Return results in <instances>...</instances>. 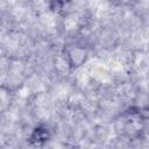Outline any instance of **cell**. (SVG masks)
I'll return each mask as SVG.
<instances>
[{
	"label": "cell",
	"instance_id": "obj_1",
	"mask_svg": "<svg viewBox=\"0 0 149 149\" xmlns=\"http://www.w3.org/2000/svg\"><path fill=\"white\" fill-rule=\"evenodd\" d=\"M65 55H66V59H68L69 65L72 69H77L86 62L88 52H87L86 48H84V47L72 45V47H69L66 49Z\"/></svg>",
	"mask_w": 149,
	"mask_h": 149
},
{
	"label": "cell",
	"instance_id": "obj_2",
	"mask_svg": "<svg viewBox=\"0 0 149 149\" xmlns=\"http://www.w3.org/2000/svg\"><path fill=\"white\" fill-rule=\"evenodd\" d=\"M50 137H51L50 130L44 126H38L34 128V130L31 132L29 136V142L34 146H42L45 142H48Z\"/></svg>",
	"mask_w": 149,
	"mask_h": 149
}]
</instances>
